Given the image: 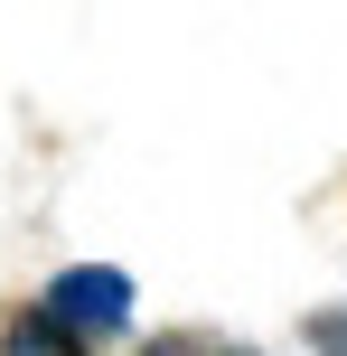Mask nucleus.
Listing matches in <instances>:
<instances>
[{"instance_id": "f257e3e1", "label": "nucleus", "mask_w": 347, "mask_h": 356, "mask_svg": "<svg viewBox=\"0 0 347 356\" xmlns=\"http://www.w3.org/2000/svg\"><path fill=\"white\" fill-rule=\"evenodd\" d=\"M47 309L66 338H94V328H122L131 319V272H113V263H75V272H56L47 282Z\"/></svg>"}, {"instance_id": "f03ea898", "label": "nucleus", "mask_w": 347, "mask_h": 356, "mask_svg": "<svg viewBox=\"0 0 347 356\" xmlns=\"http://www.w3.org/2000/svg\"><path fill=\"white\" fill-rule=\"evenodd\" d=\"M0 356H85V347H75V338H66V328H56V319H47V309H29V319H19V328H10V338H0Z\"/></svg>"}, {"instance_id": "7ed1b4c3", "label": "nucleus", "mask_w": 347, "mask_h": 356, "mask_svg": "<svg viewBox=\"0 0 347 356\" xmlns=\"http://www.w3.org/2000/svg\"><path fill=\"white\" fill-rule=\"evenodd\" d=\"M141 356H254V347H235V338H207V328H169V338H150Z\"/></svg>"}, {"instance_id": "20e7f679", "label": "nucleus", "mask_w": 347, "mask_h": 356, "mask_svg": "<svg viewBox=\"0 0 347 356\" xmlns=\"http://www.w3.org/2000/svg\"><path fill=\"white\" fill-rule=\"evenodd\" d=\"M300 338H310V356H347V309H310Z\"/></svg>"}]
</instances>
